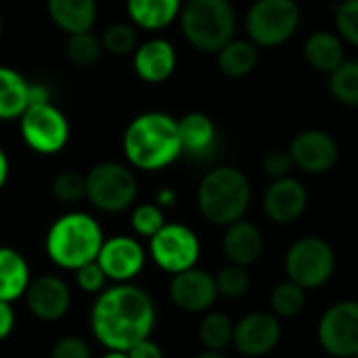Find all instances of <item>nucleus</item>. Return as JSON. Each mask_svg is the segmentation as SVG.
<instances>
[{
    "label": "nucleus",
    "mask_w": 358,
    "mask_h": 358,
    "mask_svg": "<svg viewBox=\"0 0 358 358\" xmlns=\"http://www.w3.org/2000/svg\"><path fill=\"white\" fill-rule=\"evenodd\" d=\"M178 136L182 153L206 159L216 149V124L203 111H189L178 120Z\"/></svg>",
    "instance_id": "obj_20"
},
{
    "label": "nucleus",
    "mask_w": 358,
    "mask_h": 358,
    "mask_svg": "<svg viewBox=\"0 0 358 358\" xmlns=\"http://www.w3.org/2000/svg\"><path fill=\"white\" fill-rule=\"evenodd\" d=\"M0 34H2V15H0Z\"/></svg>",
    "instance_id": "obj_45"
},
{
    "label": "nucleus",
    "mask_w": 358,
    "mask_h": 358,
    "mask_svg": "<svg viewBox=\"0 0 358 358\" xmlns=\"http://www.w3.org/2000/svg\"><path fill=\"white\" fill-rule=\"evenodd\" d=\"M155 203L164 210V208H174L176 206V191L170 189V187H164L157 191V197H155Z\"/></svg>",
    "instance_id": "obj_41"
},
{
    "label": "nucleus",
    "mask_w": 358,
    "mask_h": 358,
    "mask_svg": "<svg viewBox=\"0 0 358 358\" xmlns=\"http://www.w3.org/2000/svg\"><path fill=\"white\" fill-rule=\"evenodd\" d=\"M176 48L166 38H151L143 42L132 55V67L136 76L147 84L166 82L176 69Z\"/></svg>",
    "instance_id": "obj_18"
},
{
    "label": "nucleus",
    "mask_w": 358,
    "mask_h": 358,
    "mask_svg": "<svg viewBox=\"0 0 358 358\" xmlns=\"http://www.w3.org/2000/svg\"><path fill=\"white\" fill-rule=\"evenodd\" d=\"M126 355H128V358H166L164 357L162 346H159V344H155L151 338H149V340L138 342V344H136V346H132Z\"/></svg>",
    "instance_id": "obj_39"
},
{
    "label": "nucleus",
    "mask_w": 358,
    "mask_h": 358,
    "mask_svg": "<svg viewBox=\"0 0 358 358\" xmlns=\"http://www.w3.org/2000/svg\"><path fill=\"white\" fill-rule=\"evenodd\" d=\"M338 266L336 250L323 237H300L294 241L283 258V271L289 281L304 287L306 292L325 285Z\"/></svg>",
    "instance_id": "obj_7"
},
{
    "label": "nucleus",
    "mask_w": 358,
    "mask_h": 358,
    "mask_svg": "<svg viewBox=\"0 0 358 358\" xmlns=\"http://www.w3.org/2000/svg\"><path fill=\"white\" fill-rule=\"evenodd\" d=\"M193 358H227L224 352H216V350H201L199 355H195Z\"/></svg>",
    "instance_id": "obj_43"
},
{
    "label": "nucleus",
    "mask_w": 358,
    "mask_h": 358,
    "mask_svg": "<svg viewBox=\"0 0 358 358\" xmlns=\"http://www.w3.org/2000/svg\"><path fill=\"white\" fill-rule=\"evenodd\" d=\"M48 17L67 36L92 31L96 21V0H46Z\"/></svg>",
    "instance_id": "obj_21"
},
{
    "label": "nucleus",
    "mask_w": 358,
    "mask_h": 358,
    "mask_svg": "<svg viewBox=\"0 0 358 358\" xmlns=\"http://www.w3.org/2000/svg\"><path fill=\"white\" fill-rule=\"evenodd\" d=\"M19 132L34 153L55 155L67 147L71 128L67 115L50 101L27 107L19 117Z\"/></svg>",
    "instance_id": "obj_9"
},
{
    "label": "nucleus",
    "mask_w": 358,
    "mask_h": 358,
    "mask_svg": "<svg viewBox=\"0 0 358 358\" xmlns=\"http://www.w3.org/2000/svg\"><path fill=\"white\" fill-rule=\"evenodd\" d=\"M294 159L289 149H271L264 157H262V170L266 176H271L273 180L277 178H285L292 176L294 170Z\"/></svg>",
    "instance_id": "obj_36"
},
{
    "label": "nucleus",
    "mask_w": 358,
    "mask_h": 358,
    "mask_svg": "<svg viewBox=\"0 0 358 358\" xmlns=\"http://www.w3.org/2000/svg\"><path fill=\"white\" fill-rule=\"evenodd\" d=\"M76 285L90 296H99L105 285H107V277L103 273V268L99 266V262H90L82 268L76 271Z\"/></svg>",
    "instance_id": "obj_37"
},
{
    "label": "nucleus",
    "mask_w": 358,
    "mask_h": 358,
    "mask_svg": "<svg viewBox=\"0 0 358 358\" xmlns=\"http://www.w3.org/2000/svg\"><path fill=\"white\" fill-rule=\"evenodd\" d=\"M180 31L199 52H218L237 31V15L231 0H187L180 10Z\"/></svg>",
    "instance_id": "obj_5"
},
{
    "label": "nucleus",
    "mask_w": 358,
    "mask_h": 358,
    "mask_svg": "<svg viewBox=\"0 0 358 358\" xmlns=\"http://www.w3.org/2000/svg\"><path fill=\"white\" fill-rule=\"evenodd\" d=\"M122 149L126 162L143 172H157L182 155L178 120L166 111H145L124 130Z\"/></svg>",
    "instance_id": "obj_2"
},
{
    "label": "nucleus",
    "mask_w": 358,
    "mask_h": 358,
    "mask_svg": "<svg viewBox=\"0 0 358 358\" xmlns=\"http://www.w3.org/2000/svg\"><path fill=\"white\" fill-rule=\"evenodd\" d=\"M355 358H358V355H357V357H355Z\"/></svg>",
    "instance_id": "obj_46"
},
{
    "label": "nucleus",
    "mask_w": 358,
    "mask_h": 358,
    "mask_svg": "<svg viewBox=\"0 0 358 358\" xmlns=\"http://www.w3.org/2000/svg\"><path fill=\"white\" fill-rule=\"evenodd\" d=\"M268 306L277 319H294L306 306V289L285 279L273 287L268 296Z\"/></svg>",
    "instance_id": "obj_28"
},
{
    "label": "nucleus",
    "mask_w": 358,
    "mask_h": 358,
    "mask_svg": "<svg viewBox=\"0 0 358 358\" xmlns=\"http://www.w3.org/2000/svg\"><path fill=\"white\" fill-rule=\"evenodd\" d=\"M29 84L17 69L0 65V120H19L29 107Z\"/></svg>",
    "instance_id": "obj_25"
},
{
    "label": "nucleus",
    "mask_w": 358,
    "mask_h": 358,
    "mask_svg": "<svg viewBox=\"0 0 358 358\" xmlns=\"http://www.w3.org/2000/svg\"><path fill=\"white\" fill-rule=\"evenodd\" d=\"M329 92L338 103L346 107H358L357 59H346L334 73H329Z\"/></svg>",
    "instance_id": "obj_29"
},
{
    "label": "nucleus",
    "mask_w": 358,
    "mask_h": 358,
    "mask_svg": "<svg viewBox=\"0 0 358 358\" xmlns=\"http://www.w3.org/2000/svg\"><path fill=\"white\" fill-rule=\"evenodd\" d=\"M252 203V185L235 166L212 168L197 187L199 214L214 227L227 229L241 220Z\"/></svg>",
    "instance_id": "obj_4"
},
{
    "label": "nucleus",
    "mask_w": 358,
    "mask_h": 358,
    "mask_svg": "<svg viewBox=\"0 0 358 358\" xmlns=\"http://www.w3.org/2000/svg\"><path fill=\"white\" fill-rule=\"evenodd\" d=\"M50 191L61 203H78L80 199H86V174L63 170L52 178Z\"/></svg>",
    "instance_id": "obj_33"
},
{
    "label": "nucleus",
    "mask_w": 358,
    "mask_h": 358,
    "mask_svg": "<svg viewBox=\"0 0 358 358\" xmlns=\"http://www.w3.org/2000/svg\"><path fill=\"white\" fill-rule=\"evenodd\" d=\"M96 262L103 268L107 281L132 283L145 268L147 252L136 237L113 235V237L105 239Z\"/></svg>",
    "instance_id": "obj_12"
},
{
    "label": "nucleus",
    "mask_w": 358,
    "mask_h": 358,
    "mask_svg": "<svg viewBox=\"0 0 358 358\" xmlns=\"http://www.w3.org/2000/svg\"><path fill=\"white\" fill-rule=\"evenodd\" d=\"M99 358H128V355L126 352H115V350H107L103 357Z\"/></svg>",
    "instance_id": "obj_44"
},
{
    "label": "nucleus",
    "mask_w": 358,
    "mask_h": 358,
    "mask_svg": "<svg viewBox=\"0 0 358 358\" xmlns=\"http://www.w3.org/2000/svg\"><path fill=\"white\" fill-rule=\"evenodd\" d=\"M138 195L134 172L120 162H101L86 172V199L105 214H120L132 208Z\"/></svg>",
    "instance_id": "obj_6"
},
{
    "label": "nucleus",
    "mask_w": 358,
    "mask_h": 358,
    "mask_svg": "<svg viewBox=\"0 0 358 358\" xmlns=\"http://www.w3.org/2000/svg\"><path fill=\"white\" fill-rule=\"evenodd\" d=\"M289 153L298 170L306 174H323L338 164L340 147L329 132L310 128L294 136L289 145Z\"/></svg>",
    "instance_id": "obj_15"
},
{
    "label": "nucleus",
    "mask_w": 358,
    "mask_h": 358,
    "mask_svg": "<svg viewBox=\"0 0 358 358\" xmlns=\"http://www.w3.org/2000/svg\"><path fill=\"white\" fill-rule=\"evenodd\" d=\"M264 214L275 224L296 222L308 208V189L296 176L273 180L262 197Z\"/></svg>",
    "instance_id": "obj_17"
},
{
    "label": "nucleus",
    "mask_w": 358,
    "mask_h": 358,
    "mask_svg": "<svg viewBox=\"0 0 358 358\" xmlns=\"http://www.w3.org/2000/svg\"><path fill=\"white\" fill-rule=\"evenodd\" d=\"M8 174H10V164H8V157H6L4 149L0 147V191L4 189V185L8 180Z\"/></svg>",
    "instance_id": "obj_42"
},
{
    "label": "nucleus",
    "mask_w": 358,
    "mask_h": 358,
    "mask_svg": "<svg viewBox=\"0 0 358 358\" xmlns=\"http://www.w3.org/2000/svg\"><path fill=\"white\" fill-rule=\"evenodd\" d=\"M25 306L38 321H61L71 308V289L65 279L57 275H42L31 279L25 292Z\"/></svg>",
    "instance_id": "obj_16"
},
{
    "label": "nucleus",
    "mask_w": 358,
    "mask_h": 358,
    "mask_svg": "<svg viewBox=\"0 0 358 358\" xmlns=\"http://www.w3.org/2000/svg\"><path fill=\"white\" fill-rule=\"evenodd\" d=\"M182 0H126V13L134 27L157 31L180 17Z\"/></svg>",
    "instance_id": "obj_24"
},
{
    "label": "nucleus",
    "mask_w": 358,
    "mask_h": 358,
    "mask_svg": "<svg viewBox=\"0 0 358 358\" xmlns=\"http://www.w3.org/2000/svg\"><path fill=\"white\" fill-rule=\"evenodd\" d=\"M15 323H17V317H15L13 304L0 302V342L10 338V334L15 329Z\"/></svg>",
    "instance_id": "obj_40"
},
{
    "label": "nucleus",
    "mask_w": 358,
    "mask_h": 358,
    "mask_svg": "<svg viewBox=\"0 0 358 358\" xmlns=\"http://www.w3.org/2000/svg\"><path fill=\"white\" fill-rule=\"evenodd\" d=\"M157 321L155 302L134 283H115L105 287L90 310V331L105 350L128 352L143 340H149Z\"/></svg>",
    "instance_id": "obj_1"
},
{
    "label": "nucleus",
    "mask_w": 358,
    "mask_h": 358,
    "mask_svg": "<svg viewBox=\"0 0 358 358\" xmlns=\"http://www.w3.org/2000/svg\"><path fill=\"white\" fill-rule=\"evenodd\" d=\"M319 346L334 358H355L358 355V300L331 304L317 325Z\"/></svg>",
    "instance_id": "obj_11"
},
{
    "label": "nucleus",
    "mask_w": 358,
    "mask_h": 358,
    "mask_svg": "<svg viewBox=\"0 0 358 358\" xmlns=\"http://www.w3.org/2000/svg\"><path fill=\"white\" fill-rule=\"evenodd\" d=\"M216 287H218V296L229 298V300H239L243 298L250 287H252V277L250 271L245 266H237V264H227L222 266L216 275Z\"/></svg>",
    "instance_id": "obj_30"
},
{
    "label": "nucleus",
    "mask_w": 358,
    "mask_h": 358,
    "mask_svg": "<svg viewBox=\"0 0 358 358\" xmlns=\"http://www.w3.org/2000/svg\"><path fill=\"white\" fill-rule=\"evenodd\" d=\"M168 292L174 306L189 315H206L218 300V287L214 275L197 266L172 275Z\"/></svg>",
    "instance_id": "obj_14"
},
{
    "label": "nucleus",
    "mask_w": 358,
    "mask_h": 358,
    "mask_svg": "<svg viewBox=\"0 0 358 358\" xmlns=\"http://www.w3.org/2000/svg\"><path fill=\"white\" fill-rule=\"evenodd\" d=\"M300 19L296 0H256L245 15L248 40L258 48L281 46L298 31Z\"/></svg>",
    "instance_id": "obj_8"
},
{
    "label": "nucleus",
    "mask_w": 358,
    "mask_h": 358,
    "mask_svg": "<svg viewBox=\"0 0 358 358\" xmlns=\"http://www.w3.org/2000/svg\"><path fill=\"white\" fill-rule=\"evenodd\" d=\"M105 243L99 220L86 212H67L59 216L44 239L46 256L63 271L76 273L78 268L96 262Z\"/></svg>",
    "instance_id": "obj_3"
},
{
    "label": "nucleus",
    "mask_w": 358,
    "mask_h": 358,
    "mask_svg": "<svg viewBox=\"0 0 358 358\" xmlns=\"http://www.w3.org/2000/svg\"><path fill=\"white\" fill-rule=\"evenodd\" d=\"M218 71L227 78H245L258 65V46L252 40H237L233 38L224 48L216 52Z\"/></svg>",
    "instance_id": "obj_26"
},
{
    "label": "nucleus",
    "mask_w": 358,
    "mask_h": 358,
    "mask_svg": "<svg viewBox=\"0 0 358 358\" xmlns=\"http://www.w3.org/2000/svg\"><path fill=\"white\" fill-rule=\"evenodd\" d=\"M283 329L273 313H250L235 323L233 348L248 358L271 355L281 342Z\"/></svg>",
    "instance_id": "obj_13"
},
{
    "label": "nucleus",
    "mask_w": 358,
    "mask_h": 358,
    "mask_svg": "<svg viewBox=\"0 0 358 358\" xmlns=\"http://www.w3.org/2000/svg\"><path fill=\"white\" fill-rule=\"evenodd\" d=\"M130 224H132V231L138 237L151 239V237H155L164 229L166 214H164V210L157 203H141V206H136L132 210Z\"/></svg>",
    "instance_id": "obj_34"
},
{
    "label": "nucleus",
    "mask_w": 358,
    "mask_h": 358,
    "mask_svg": "<svg viewBox=\"0 0 358 358\" xmlns=\"http://www.w3.org/2000/svg\"><path fill=\"white\" fill-rule=\"evenodd\" d=\"M304 59L313 69L321 73H334L346 61L344 40L336 31L317 29L304 42Z\"/></svg>",
    "instance_id": "obj_22"
},
{
    "label": "nucleus",
    "mask_w": 358,
    "mask_h": 358,
    "mask_svg": "<svg viewBox=\"0 0 358 358\" xmlns=\"http://www.w3.org/2000/svg\"><path fill=\"white\" fill-rule=\"evenodd\" d=\"M101 44L105 52L115 55V57L134 55V50L138 48L136 27L132 23H113L103 31Z\"/></svg>",
    "instance_id": "obj_31"
},
{
    "label": "nucleus",
    "mask_w": 358,
    "mask_h": 358,
    "mask_svg": "<svg viewBox=\"0 0 358 358\" xmlns=\"http://www.w3.org/2000/svg\"><path fill=\"white\" fill-rule=\"evenodd\" d=\"M222 252H224L229 264L250 268L264 254V235L254 222L241 218L224 229Z\"/></svg>",
    "instance_id": "obj_19"
},
{
    "label": "nucleus",
    "mask_w": 358,
    "mask_h": 358,
    "mask_svg": "<svg viewBox=\"0 0 358 358\" xmlns=\"http://www.w3.org/2000/svg\"><path fill=\"white\" fill-rule=\"evenodd\" d=\"M199 342L203 350H216L224 352L229 346H233V334H235V323L231 321L229 315L220 310H208L199 323Z\"/></svg>",
    "instance_id": "obj_27"
},
{
    "label": "nucleus",
    "mask_w": 358,
    "mask_h": 358,
    "mask_svg": "<svg viewBox=\"0 0 358 358\" xmlns=\"http://www.w3.org/2000/svg\"><path fill=\"white\" fill-rule=\"evenodd\" d=\"M336 34L358 48V0H342L336 8Z\"/></svg>",
    "instance_id": "obj_35"
},
{
    "label": "nucleus",
    "mask_w": 358,
    "mask_h": 358,
    "mask_svg": "<svg viewBox=\"0 0 358 358\" xmlns=\"http://www.w3.org/2000/svg\"><path fill=\"white\" fill-rule=\"evenodd\" d=\"M31 283V271L25 256L13 248H0V302L13 304L23 298Z\"/></svg>",
    "instance_id": "obj_23"
},
{
    "label": "nucleus",
    "mask_w": 358,
    "mask_h": 358,
    "mask_svg": "<svg viewBox=\"0 0 358 358\" xmlns=\"http://www.w3.org/2000/svg\"><path fill=\"white\" fill-rule=\"evenodd\" d=\"M151 260L170 275L195 268L201 256V243L193 229L182 222H166L164 229L149 239Z\"/></svg>",
    "instance_id": "obj_10"
},
{
    "label": "nucleus",
    "mask_w": 358,
    "mask_h": 358,
    "mask_svg": "<svg viewBox=\"0 0 358 358\" xmlns=\"http://www.w3.org/2000/svg\"><path fill=\"white\" fill-rule=\"evenodd\" d=\"M65 50H67V57L73 65L92 67L103 55V44H101V38H96L92 31H84V34L69 36Z\"/></svg>",
    "instance_id": "obj_32"
},
{
    "label": "nucleus",
    "mask_w": 358,
    "mask_h": 358,
    "mask_svg": "<svg viewBox=\"0 0 358 358\" xmlns=\"http://www.w3.org/2000/svg\"><path fill=\"white\" fill-rule=\"evenodd\" d=\"M50 358H92V350L84 338L63 336L52 344Z\"/></svg>",
    "instance_id": "obj_38"
}]
</instances>
